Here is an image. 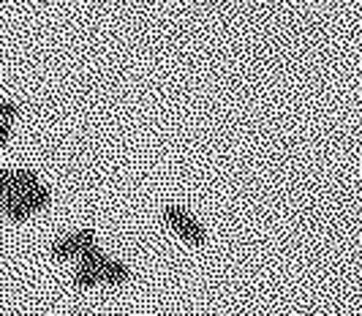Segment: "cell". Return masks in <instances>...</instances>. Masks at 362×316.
I'll list each match as a JSON object with an SVG mask.
<instances>
[{"instance_id": "6da1fadb", "label": "cell", "mask_w": 362, "mask_h": 316, "mask_svg": "<svg viewBox=\"0 0 362 316\" xmlns=\"http://www.w3.org/2000/svg\"><path fill=\"white\" fill-rule=\"evenodd\" d=\"M163 221L169 223L172 232H177V238H182L185 242H194V245L204 242V226L188 210H182V207H166Z\"/></svg>"}, {"instance_id": "7a4b0ae2", "label": "cell", "mask_w": 362, "mask_h": 316, "mask_svg": "<svg viewBox=\"0 0 362 316\" xmlns=\"http://www.w3.org/2000/svg\"><path fill=\"white\" fill-rule=\"evenodd\" d=\"M90 245H95V232L93 229H79L74 235H66V238L54 240L49 254H52L54 259H71V257H79Z\"/></svg>"}, {"instance_id": "3957f363", "label": "cell", "mask_w": 362, "mask_h": 316, "mask_svg": "<svg viewBox=\"0 0 362 316\" xmlns=\"http://www.w3.org/2000/svg\"><path fill=\"white\" fill-rule=\"evenodd\" d=\"M98 276H101V283H109V286H120V283H126L131 279V270H128V264L117 259H107L104 262V267L98 270Z\"/></svg>"}, {"instance_id": "277c9868", "label": "cell", "mask_w": 362, "mask_h": 316, "mask_svg": "<svg viewBox=\"0 0 362 316\" xmlns=\"http://www.w3.org/2000/svg\"><path fill=\"white\" fill-rule=\"evenodd\" d=\"M22 202H25V207H28L30 213L47 210V207H49V191L38 183L36 188H30V191H25V194H22Z\"/></svg>"}, {"instance_id": "5b68a950", "label": "cell", "mask_w": 362, "mask_h": 316, "mask_svg": "<svg viewBox=\"0 0 362 316\" xmlns=\"http://www.w3.org/2000/svg\"><path fill=\"white\" fill-rule=\"evenodd\" d=\"M11 186H14V194L22 197L25 191L38 186V175L33 169H11Z\"/></svg>"}, {"instance_id": "8992f818", "label": "cell", "mask_w": 362, "mask_h": 316, "mask_svg": "<svg viewBox=\"0 0 362 316\" xmlns=\"http://www.w3.org/2000/svg\"><path fill=\"white\" fill-rule=\"evenodd\" d=\"M3 213H6V218H11V221H25L28 216H30V210L25 207L22 202V197H6L3 199Z\"/></svg>"}, {"instance_id": "52a82bcc", "label": "cell", "mask_w": 362, "mask_h": 316, "mask_svg": "<svg viewBox=\"0 0 362 316\" xmlns=\"http://www.w3.org/2000/svg\"><path fill=\"white\" fill-rule=\"evenodd\" d=\"M76 259H79V267H93V270H101V267H104V262H107L109 257L101 251V248H98V245H90V248H85V251H82Z\"/></svg>"}, {"instance_id": "ba28073f", "label": "cell", "mask_w": 362, "mask_h": 316, "mask_svg": "<svg viewBox=\"0 0 362 316\" xmlns=\"http://www.w3.org/2000/svg\"><path fill=\"white\" fill-rule=\"evenodd\" d=\"M98 283H101L98 270H93V267H76V273H74V286H79V289H93V286H98Z\"/></svg>"}, {"instance_id": "9c48e42d", "label": "cell", "mask_w": 362, "mask_h": 316, "mask_svg": "<svg viewBox=\"0 0 362 316\" xmlns=\"http://www.w3.org/2000/svg\"><path fill=\"white\" fill-rule=\"evenodd\" d=\"M19 117V107L14 101H3L0 98V123H11Z\"/></svg>"}, {"instance_id": "30bf717a", "label": "cell", "mask_w": 362, "mask_h": 316, "mask_svg": "<svg viewBox=\"0 0 362 316\" xmlns=\"http://www.w3.org/2000/svg\"><path fill=\"white\" fill-rule=\"evenodd\" d=\"M6 197H17L14 186H11V169H0V199Z\"/></svg>"}, {"instance_id": "8fae6325", "label": "cell", "mask_w": 362, "mask_h": 316, "mask_svg": "<svg viewBox=\"0 0 362 316\" xmlns=\"http://www.w3.org/2000/svg\"><path fill=\"white\" fill-rule=\"evenodd\" d=\"M11 139V123H0V150L8 145Z\"/></svg>"}]
</instances>
